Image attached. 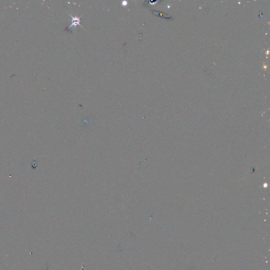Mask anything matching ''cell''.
Wrapping results in <instances>:
<instances>
[{"instance_id": "obj_1", "label": "cell", "mask_w": 270, "mask_h": 270, "mask_svg": "<svg viewBox=\"0 0 270 270\" xmlns=\"http://www.w3.org/2000/svg\"><path fill=\"white\" fill-rule=\"evenodd\" d=\"M69 15L71 17L72 20L71 25L68 27V29H70L72 27H75L78 25H80L81 28H83L82 25H81L80 24V17L82 16V15L80 16H78H78L74 17V16H72L71 15H70V14H69Z\"/></svg>"}]
</instances>
